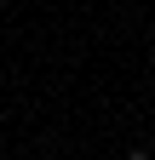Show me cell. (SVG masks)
Returning <instances> with one entry per match:
<instances>
[{
  "mask_svg": "<svg viewBox=\"0 0 155 160\" xmlns=\"http://www.w3.org/2000/svg\"><path fill=\"white\" fill-rule=\"evenodd\" d=\"M149 160H155V154H149Z\"/></svg>",
  "mask_w": 155,
  "mask_h": 160,
  "instance_id": "1",
  "label": "cell"
}]
</instances>
